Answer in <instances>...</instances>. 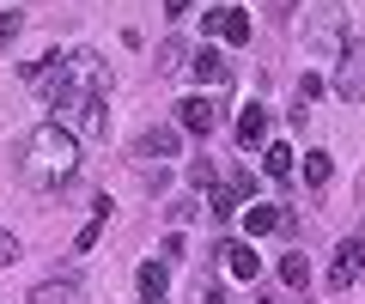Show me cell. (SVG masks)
I'll return each instance as SVG.
<instances>
[{"label":"cell","instance_id":"obj_16","mask_svg":"<svg viewBox=\"0 0 365 304\" xmlns=\"http://www.w3.org/2000/svg\"><path fill=\"white\" fill-rule=\"evenodd\" d=\"M329 177H335V164H329V152H304V183H311V189H323Z\"/></svg>","mask_w":365,"mask_h":304},{"label":"cell","instance_id":"obj_6","mask_svg":"<svg viewBox=\"0 0 365 304\" xmlns=\"http://www.w3.org/2000/svg\"><path fill=\"white\" fill-rule=\"evenodd\" d=\"M201 25H207V31H220L225 43H250V37H256L250 13H237V6H213V13H201Z\"/></svg>","mask_w":365,"mask_h":304},{"label":"cell","instance_id":"obj_10","mask_svg":"<svg viewBox=\"0 0 365 304\" xmlns=\"http://www.w3.org/2000/svg\"><path fill=\"white\" fill-rule=\"evenodd\" d=\"M262 140H268V110H262V104H250L244 116H237V146H244V152H256Z\"/></svg>","mask_w":365,"mask_h":304},{"label":"cell","instance_id":"obj_21","mask_svg":"<svg viewBox=\"0 0 365 304\" xmlns=\"http://www.w3.org/2000/svg\"><path fill=\"white\" fill-rule=\"evenodd\" d=\"M177 256H182V238H177V231H170V238L158 243V262H177Z\"/></svg>","mask_w":365,"mask_h":304},{"label":"cell","instance_id":"obj_26","mask_svg":"<svg viewBox=\"0 0 365 304\" xmlns=\"http://www.w3.org/2000/svg\"><path fill=\"white\" fill-rule=\"evenodd\" d=\"M146 304H165V298H146Z\"/></svg>","mask_w":365,"mask_h":304},{"label":"cell","instance_id":"obj_7","mask_svg":"<svg viewBox=\"0 0 365 304\" xmlns=\"http://www.w3.org/2000/svg\"><path fill=\"white\" fill-rule=\"evenodd\" d=\"M177 128L182 134H213V128H220L213 98H182V104H177Z\"/></svg>","mask_w":365,"mask_h":304},{"label":"cell","instance_id":"obj_11","mask_svg":"<svg viewBox=\"0 0 365 304\" xmlns=\"http://www.w3.org/2000/svg\"><path fill=\"white\" fill-rule=\"evenodd\" d=\"M31 304H86V286H79V280H43V286L31 292Z\"/></svg>","mask_w":365,"mask_h":304},{"label":"cell","instance_id":"obj_19","mask_svg":"<svg viewBox=\"0 0 365 304\" xmlns=\"http://www.w3.org/2000/svg\"><path fill=\"white\" fill-rule=\"evenodd\" d=\"M19 31H25V19H19V13H0V49H6Z\"/></svg>","mask_w":365,"mask_h":304},{"label":"cell","instance_id":"obj_15","mask_svg":"<svg viewBox=\"0 0 365 304\" xmlns=\"http://www.w3.org/2000/svg\"><path fill=\"white\" fill-rule=\"evenodd\" d=\"M182 67H189V49H182L177 37H170V43H158V73H182Z\"/></svg>","mask_w":365,"mask_h":304},{"label":"cell","instance_id":"obj_12","mask_svg":"<svg viewBox=\"0 0 365 304\" xmlns=\"http://www.w3.org/2000/svg\"><path fill=\"white\" fill-rule=\"evenodd\" d=\"M220 256H225V268H232V280H256L262 274V256L250 250V243H220Z\"/></svg>","mask_w":365,"mask_h":304},{"label":"cell","instance_id":"obj_4","mask_svg":"<svg viewBox=\"0 0 365 304\" xmlns=\"http://www.w3.org/2000/svg\"><path fill=\"white\" fill-rule=\"evenodd\" d=\"M335 61H341V67H335V98L359 104V98H365V43H347Z\"/></svg>","mask_w":365,"mask_h":304},{"label":"cell","instance_id":"obj_3","mask_svg":"<svg viewBox=\"0 0 365 304\" xmlns=\"http://www.w3.org/2000/svg\"><path fill=\"white\" fill-rule=\"evenodd\" d=\"M341 25H347L341 0H317L311 25H304V49H317V55H341V49H347V43H341Z\"/></svg>","mask_w":365,"mask_h":304},{"label":"cell","instance_id":"obj_25","mask_svg":"<svg viewBox=\"0 0 365 304\" xmlns=\"http://www.w3.org/2000/svg\"><path fill=\"white\" fill-rule=\"evenodd\" d=\"M256 304H274V298H262V292H256Z\"/></svg>","mask_w":365,"mask_h":304},{"label":"cell","instance_id":"obj_20","mask_svg":"<svg viewBox=\"0 0 365 304\" xmlns=\"http://www.w3.org/2000/svg\"><path fill=\"white\" fill-rule=\"evenodd\" d=\"M6 262H19V238H13V231H0V268H6Z\"/></svg>","mask_w":365,"mask_h":304},{"label":"cell","instance_id":"obj_22","mask_svg":"<svg viewBox=\"0 0 365 304\" xmlns=\"http://www.w3.org/2000/svg\"><path fill=\"white\" fill-rule=\"evenodd\" d=\"M317 92H323V80H317V73H304V80H299V104H311Z\"/></svg>","mask_w":365,"mask_h":304},{"label":"cell","instance_id":"obj_2","mask_svg":"<svg viewBox=\"0 0 365 304\" xmlns=\"http://www.w3.org/2000/svg\"><path fill=\"white\" fill-rule=\"evenodd\" d=\"M182 146V128H146L140 140H134V171L140 177H165V164L177 159Z\"/></svg>","mask_w":365,"mask_h":304},{"label":"cell","instance_id":"obj_14","mask_svg":"<svg viewBox=\"0 0 365 304\" xmlns=\"http://www.w3.org/2000/svg\"><path fill=\"white\" fill-rule=\"evenodd\" d=\"M165 298V262H140V304Z\"/></svg>","mask_w":365,"mask_h":304},{"label":"cell","instance_id":"obj_1","mask_svg":"<svg viewBox=\"0 0 365 304\" xmlns=\"http://www.w3.org/2000/svg\"><path fill=\"white\" fill-rule=\"evenodd\" d=\"M19 171H25V183H37V189L67 183V177L79 171V140L61 128V122H43V128H31L25 140H19Z\"/></svg>","mask_w":365,"mask_h":304},{"label":"cell","instance_id":"obj_9","mask_svg":"<svg viewBox=\"0 0 365 304\" xmlns=\"http://www.w3.org/2000/svg\"><path fill=\"white\" fill-rule=\"evenodd\" d=\"M189 73H195L201 85H225V80H232V67H225L220 49H195V55H189Z\"/></svg>","mask_w":365,"mask_h":304},{"label":"cell","instance_id":"obj_18","mask_svg":"<svg viewBox=\"0 0 365 304\" xmlns=\"http://www.w3.org/2000/svg\"><path fill=\"white\" fill-rule=\"evenodd\" d=\"M189 183H195V189H213V159H195V164H189Z\"/></svg>","mask_w":365,"mask_h":304},{"label":"cell","instance_id":"obj_8","mask_svg":"<svg viewBox=\"0 0 365 304\" xmlns=\"http://www.w3.org/2000/svg\"><path fill=\"white\" fill-rule=\"evenodd\" d=\"M244 231L250 238H268V231H299V219H292V213H280V207H244Z\"/></svg>","mask_w":365,"mask_h":304},{"label":"cell","instance_id":"obj_23","mask_svg":"<svg viewBox=\"0 0 365 304\" xmlns=\"http://www.w3.org/2000/svg\"><path fill=\"white\" fill-rule=\"evenodd\" d=\"M165 13H170V19H182V13H189V0H165Z\"/></svg>","mask_w":365,"mask_h":304},{"label":"cell","instance_id":"obj_5","mask_svg":"<svg viewBox=\"0 0 365 304\" xmlns=\"http://www.w3.org/2000/svg\"><path fill=\"white\" fill-rule=\"evenodd\" d=\"M335 292H347L353 280H365V225L353 231V238H341V262H335Z\"/></svg>","mask_w":365,"mask_h":304},{"label":"cell","instance_id":"obj_17","mask_svg":"<svg viewBox=\"0 0 365 304\" xmlns=\"http://www.w3.org/2000/svg\"><path fill=\"white\" fill-rule=\"evenodd\" d=\"M280 280L287 286H311V262L304 256H280Z\"/></svg>","mask_w":365,"mask_h":304},{"label":"cell","instance_id":"obj_13","mask_svg":"<svg viewBox=\"0 0 365 304\" xmlns=\"http://www.w3.org/2000/svg\"><path fill=\"white\" fill-rule=\"evenodd\" d=\"M262 171H268L274 183H287V177H292V146H287V140H274L268 152H262Z\"/></svg>","mask_w":365,"mask_h":304},{"label":"cell","instance_id":"obj_24","mask_svg":"<svg viewBox=\"0 0 365 304\" xmlns=\"http://www.w3.org/2000/svg\"><path fill=\"white\" fill-rule=\"evenodd\" d=\"M201 304H225V292H201Z\"/></svg>","mask_w":365,"mask_h":304}]
</instances>
